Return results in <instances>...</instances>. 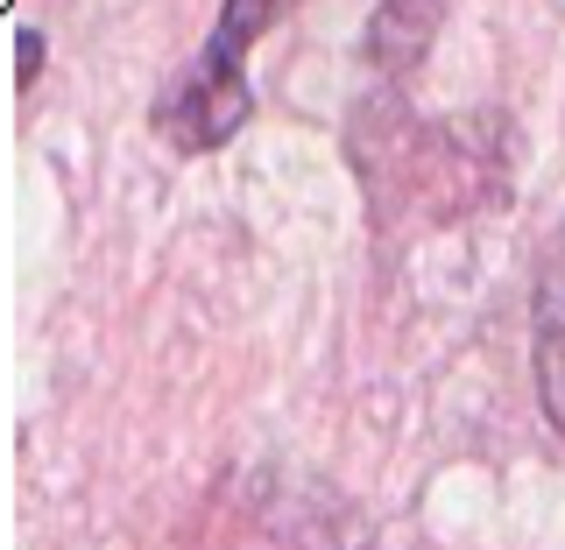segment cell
<instances>
[{"mask_svg":"<svg viewBox=\"0 0 565 550\" xmlns=\"http://www.w3.org/2000/svg\"><path fill=\"white\" fill-rule=\"evenodd\" d=\"M290 0H226L220 29L205 35V50L191 57V71L156 99V134H170V149L205 155L220 141H234L247 120V43L276 22Z\"/></svg>","mask_w":565,"mask_h":550,"instance_id":"1","label":"cell"},{"mask_svg":"<svg viewBox=\"0 0 565 550\" xmlns=\"http://www.w3.org/2000/svg\"><path fill=\"white\" fill-rule=\"evenodd\" d=\"M537 396H544V417L565 431V234L537 276Z\"/></svg>","mask_w":565,"mask_h":550,"instance_id":"2","label":"cell"},{"mask_svg":"<svg viewBox=\"0 0 565 550\" xmlns=\"http://www.w3.org/2000/svg\"><path fill=\"white\" fill-rule=\"evenodd\" d=\"M438 14H446V0H382L375 29H367V50H375L382 71H411L424 57V43H431Z\"/></svg>","mask_w":565,"mask_h":550,"instance_id":"3","label":"cell"}]
</instances>
